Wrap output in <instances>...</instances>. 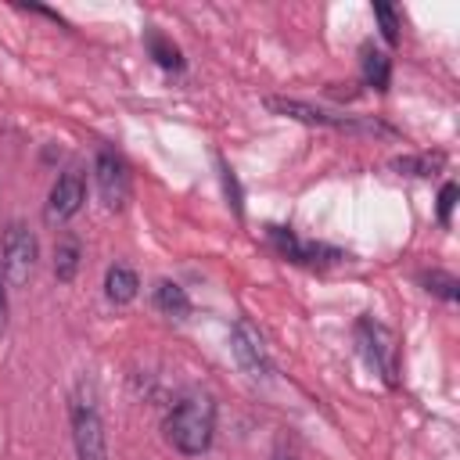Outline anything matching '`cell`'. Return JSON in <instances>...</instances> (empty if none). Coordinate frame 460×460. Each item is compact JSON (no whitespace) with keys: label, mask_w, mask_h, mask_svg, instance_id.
<instances>
[{"label":"cell","mask_w":460,"mask_h":460,"mask_svg":"<svg viewBox=\"0 0 460 460\" xmlns=\"http://www.w3.org/2000/svg\"><path fill=\"white\" fill-rule=\"evenodd\" d=\"M359 68H363V83H367V86H374V90H388V83H392V61H388L385 50H377V47H363Z\"/></svg>","instance_id":"cell-11"},{"label":"cell","mask_w":460,"mask_h":460,"mask_svg":"<svg viewBox=\"0 0 460 460\" xmlns=\"http://www.w3.org/2000/svg\"><path fill=\"white\" fill-rule=\"evenodd\" d=\"M79 262H83V248H79V241H75L72 234H61L58 244H54V277H58L61 284L75 280Z\"/></svg>","instance_id":"cell-10"},{"label":"cell","mask_w":460,"mask_h":460,"mask_svg":"<svg viewBox=\"0 0 460 460\" xmlns=\"http://www.w3.org/2000/svg\"><path fill=\"white\" fill-rule=\"evenodd\" d=\"M68 420H72L75 460H108V431H104L97 406L90 399H72Z\"/></svg>","instance_id":"cell-5"},{"label":"cell","mask_w":460,"mask_h":460,"mask_svg":"<svg viewBox=\"0 0 460 460\" xmlns=\"http://www.w3.org/2000/svg\"><path fill=\"white\" fill-rule=\"evenodd\" d=\"M83 201H86V183H83V172H79V169H68V172H61V176L54 180V187H50V194H47L43 219H47L50 226L68 223V219H72V216L83 208Z\"/></svg>","instance_id":"cell-7"},{"label":"cell","mask_w":460,"mask_h":460,"mask_svg":"<svg viewBox=\"0 0 460 460\" xmlns=\"http://www.w3.org/2000/svg\"><path fill=\"white\" fill-rule=\"evenodd\" d=\"M230 349H234V359L244 367L248 377H270V374H273L270 352H266L259 331H255L248 320H237V323H234V331H230Z\"/></svg>","instance_id":"cell-8"},{"label":"cell","mask_w":460,"mask_h":460,"mask_svg":"<svg viewBox=\"0 0 460 460\" xmlns=\"http://www.w3.org/2000/svg\"><path fill=\"white\" fill-rule=\"evenodd\" d=\"M270 460H295V456H291V453H284V449H277V453H273Z\"/></svg>","instance_id":"cell-19"},{"label":"cell","mask_w":460,"mask_h":460,"mask_svg":"<svg viewBox=\"0 0 460 460\" xmlns=\"http://www.w3.org/2000/svg\"><path fill=\"white\" fill-rule=\"evenodd\" d=\"M442 165H446V155H406V158L392 162V169H399L406 176H435Z\"/></svg>","instance_id":"cell-14"},{"label":"cell","mask_w":460,"mask_h":460,"mask_svg":"<svg viewBox=\"0 0 460 460\" xmlns=\"http://www.w3.org/2000/svg\"><path fill=\"white\" fill-rule=\"evenodd\" d=\"M147 50H151V58H155L165 72H180V68H183V54H180V47H176L169 36L147 32Z\"/></svg>","instance_id":"cell-13"},{"label":"cell","mask_w":460,"mask_h":460,"mask_svg":"<svg viewBox=\"0 0 460 460\" xmlns=\"http://www.w3.org/2000/svg\"><path fill=\"white\" fill-rule=\"evenodd\" d=\"M155 309L165 313V316L183 320V316L190 313V298H187V291H183L176 280H158V284H155Z\"/></svg>","instance_id":"cell-12"},{"label":"cell","mask_w":460,"mask_h":460,"mask_svg":"<svg viewBox=\"0 0 460 460\" xmlns=\"http://www.w3.org/2000/svg\"><path fill=\"white\" fill-rule=\"evenodd\" d=\"M356 341H359L367 363H370L388 385H395V381H399V345H395V334H392L385 323L363 316V320H356Z\"/></svg>","instance_id":"cell-4"},{"label":"cell","mask_w":460,"mask_h":460,"mask_svg":"<svg viewBox=\"0 0 460 460\" xmlns=\"http://www.w3.org/2000/svg\"><path fill=\"white\" fill-rule=\"evenodd\" d=\"M165 442L183 453V456H201L212 446L216 435V399L208 392H187L172 402V410L165 413Z\"/></svg>","instance_id":"cell-1"},{"label":"cell","mask_w":460,"mask_h":460,"mask_svg":"<svg viewBox=\"0 0 460 460\" xmlns=\"http://www.w3.org/2000/svg\"><path fill=\"white\" fill-rule=\"evenodd\" d=\"M36 259H40V241L25 223H7L4 230V259H0V280L7 288H25L36 273Z\"/></svg>","instance_id":"cell-2"},{"label":"cell","mask_w":460,"mask_h":460,"mask_svg":"<svg viewBox=\"0 0 460 460\" xmlns=\"http://www.w3.org/2000/svg\"><path fill=\"white\" fill-rule=\"evenodd\" d=\"M374 18L381 22V32L388 43H399V14L392 4H374Z\"/></svg>","instance_id":"cell-16"},{"label":"cell","mask_w":460,"mask_h":460,"mask_svg":"<svg viewBox=\"0 0 460 460\" xmlns=\"http://www.w3.org/2000/svg\"><path fill=\"white\" fill-rule=\"evenodd\" d=\"M93 180H97L101 201L111 212L126 208V201H129V169H126V162L115 151H108V147L97 151V158H93Z\"/></svg>","instance_id":"cell-6"},{"label":"cell","mask_w":460,"mask_h":460,"mask_svg":"<svg viewBox=\"0 0 460 460\" xmlns=\"http://www.w3.org/2000/svg\"><path fill=\"white\" fill-rule=\"evenodd\" d=\"M266 108L284 115V119H298L309 126H327V129H345V133H392L388 126H381L377 119H356V115H334L323 108H313L305 101H288V97H266Z\"/></svg>","instance_id":"cell-3"},{"label":"cell","mask_w":460,"mask_h":460,"mask_svg":"<svg viewBox=\"0 0 460 460\" xmlns=\"http://www.w3.org/2000/svg\"><path fill=\"white\" fill-rule=\"evenodd\" d=\"M417 280L424 284V291H431V295H438V298H446V302H456V295H460V291H456V288H460L456 277L446 273V270H431V273L424 270Z\"/></svg>","instance_id":"cell-15"},{"label":"cell","mask_w":460,"mask_h":460,"mask_svg":"<svg viewBox=\"0 0 460 460\" xmlns=\"http://www.w3.org/2000/svg\"><path fill=\"white\" fill-rule=\"evenodd\" d=\"M137 291H140V277L129 266H122V262L108 266V273H104V295H108V302L126 305V302L137 298Z\"/></svg>","instance_id":"cell-9"},{"label":"cell","mask_w":460,"mask_h":460,"mask_svg":"<svg viewBox=\"0 0 460 460\" xmlns=\"http://www.w3.org/2000/svg\"><path fill=\"white\" fill-rule=\"evenodd\" d=\"M7 331V295H4V280H0V334Z\"/></svg>","instance_id":"cell-18"},{"label":"cell","mask_w":460,"mask_h":460,"mask_svg":"<svg viewBox=\"0 0 460 460\" xmlns=\"http://www.w3.org/2000/svg\"><path fill=\"white\" fill-rule=\"evenodd\" d=\"M456 194H460V190H456V183H446V187H442V194H438V223H442V226H449V223H453Z\"/></svg>","instance_id":"cell-17"}]
</instances>
